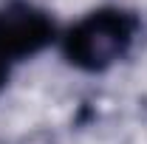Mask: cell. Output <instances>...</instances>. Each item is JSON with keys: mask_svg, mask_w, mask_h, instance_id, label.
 I'll use <instances>...</instances> for the list:
<instances>
[{"mask_svg": "<svg viewBox=\"0 0 147 144\" xmlns=\"http://www.w3.org/2000/svg\"><path fill=\"white\" fill-rule=\"evenodd\" d=\"M142 34V17L125 6H99L62 34V57L82 73H105L122 62Z\"/></svg>", "mask_w": 147, "mask_h": 144, "instance_id": "1", "label": "cell"}, {"mask_svg": "<svg viewBox=\"0 0 147 144\" xmlns=\"http://www.w3.org/2000/svg\"><path fill=\"white\" fill-rule=\"evenodd\" d=\"M57 40V26L45 9L28 0L0 6V93L9 85L14 65L42 54Z\"/></svg>", "mask_w": 147, "mask_h": 144, "instance_id": "2", "label": "cell"}]
</instances>
